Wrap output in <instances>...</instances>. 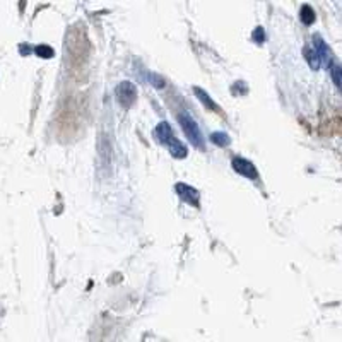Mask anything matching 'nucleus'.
Masks as SVG:
<instances>
[{
	"mask_svg": "<svg viewBox=\"0 0 342 342\" xmlns=\"http://www.w3.org/2000/svg\"><path fill=\"white\" fill-rule=\"evenodd\" d=\"M156 137L161 140L163 144H166L170 147L171 154L175 157H185L187 156V149L175 135H173V130L168 125V122H161L159 125L156 127Z\"/></svg>",
	"mask_w": 342,
	"mask_h": 342,
	"instance_id": "nucleus-1",
	"label": "nucleus"
},
{
	"mask_svg": "<svg viewBox=\"0 0 342 342\" xmlns=\"http://www.w3.org/2000/svg\"><path fill=\"white\" fill-rule=\"evenodd\" d=\"M178 120H180V125H182L183 132H185V135L189 137L190 142H192L195 147H202L204 139H202V133H200V129H199V125H197L195 120H193L187 112L180 113Z\"/></svg>",
	"mask_w": 342,
	"mask_h": 342,
	"instance_id": "nucleus-2",
	"label": "nucleus"
},
{
	"mask_svg": "<svg viewBox=\"0 0 342 342\" xmlns=\"http://www.w3.org/2000/svg\"><path fill=\"white\" fill-rule=\"evenodd\" d=\"M135 98H137V89L132 82L123 80V82H120L118 86H116V99H118V103L123 108L132 106Z\"/></svg>",
	"mask_w": 342,
	"mask_h": 342,
	"instance_id": "nucleus-3",
	"label": "nucleus"
},
{
	"mask_svg": "<svg viewBox=\"0 0 342 342\" xmlns=\"http://www.w3.org/2000/svg\"><path fill=\"white\" fill-rule=\"evenodd\" d=\"M233 168L238 171V173H240V175L247 176V178H250V180L259 178V173H257L255 166L248 159H243V157H234V159H233Z\"/></svg>",
	"mask_w": 342,
	"mask_h": 342,
	"instance_id": "nucleus-4",
	"label": "nucleus"
},
{
	"mask_svg": "<svg viewBox=\"0 0 342 342\" xmlns=\"http://www.w3.org/2000/svg\"><path fill=\"white\" fill-rule=\"evenodd\" d=\"M176 193H178V195L182 197L185 202H189V204H192V206L199 207V192H197L195 189H192V187L180 183V185H176Z\"/></svg>",
	"mask_w": 342,
	"mask_h": 342,
	"instance_id": "nucleus-5",
	"label": "nucleus"
},
{
	"mask_svg": "<svg viewBox=\"0 0 342 342\" xmlns=\"http://www.w3.org/2000/svg\"><path fill=\"white\" fill-rule=\"evenodd\" d=\"M193 91H195L197 98H199L200 101H202L204 105L207 106V108H210V110H212V112H219V108H217V106H216V103H214L212 99L209 98V95H207L206 91H202V89H200V88H195V89H193Z\"/></svg>",
	"mask_w": 342,
	"mask_h": 342,
	"instance_id": "nucleus-6",
	"label": "nucleus"
},
{
	"mask_svg": "<svg viewBox=\"0 0 342 342\" xmlns=\"http://www.w3.org/2000/svg\"><path fill=\"white\" fill-rule=\"evenodd\" d=\"M300 18H301V21H303L306 26L313 24V22H315V12H313V9H311L310 5H303V7H301V12H300Z\"/></svg>",
	"mask_w": 342,
	"mask_h": 342,
	"instance_id": "nucleus-7",
	"label": "nucleus"
},
{
	"mask_svg": "<svg viewBox=\"0 0 342 342\" xmlns=\"http://www.w3.org/2000/svg\"><path fill=\"white\" fill-rule=\"evenodd\" d=\"M212 142L214 144H217V146H221V147H226L228 144H229V137L226 135L224 132H216V133H212Z\"/></svg>",
	"mask_w": 342,
	"mask_h": 342,
	"instance_id": "nucleus-8",
	"label": "nucleus"
},
{
	"mask_svg": "<svg viewBox=\"0 0 342 342\" xmlns=\"http://www.w3.org/2000/svg\"><path fill=\"white\" fill-rule=\"evenodd\" d=\"M36 53H38L39 57H45V58H50V57H53V50L50 48V46L46 45H41L36 48Z\"/></svg>",
	"mask_w": 342,
	"mask_h": 342,
	"instance_id": "nucleus-9",
	"label": "nucleus"
},
{
	"mask_svg": "<svg viewBox=\"0 0 342 342\" xmlns=\"http://www.w3.org/2000/svg\"><path fill=\"white\" fill-rule=\"evenodd\" d=\"M330 72H332V79H334L335 86L339 88V86H341V67H339V65H332Z\"/></svg>",
	"mask_w": 342,
	"mask_h": 342,
	"instance_id": "nucleus-10",
	"label": "nucleus"
}]
</instances>
